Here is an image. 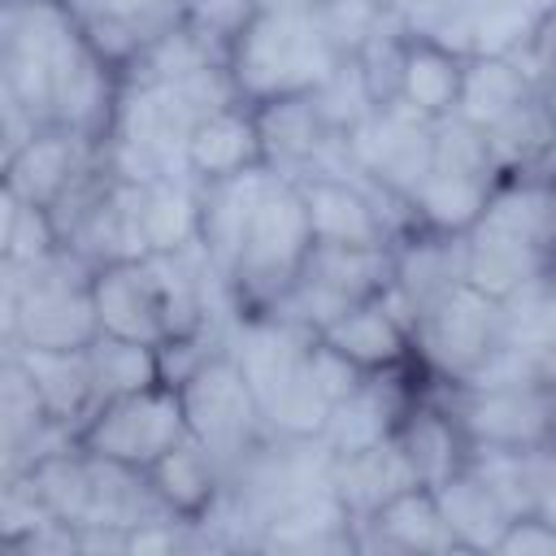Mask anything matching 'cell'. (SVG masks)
<instances>
[{"mask_svg":"<svg viewBox=\"0 0 556 556\" xmlns=\"http://www.w3.org/2000/svg\"><path fill=\"white\" fill-rule=\"evenodd\" d=\"M539 91H543V83L517 56L473 52V56H465V83H460L456 117H465L478 130H491L504 117H513L526 100H534Z\"/></svg>","mask_w":556,"mask_h":556,"instance_id":"27","label":"cell"},{"mask_svg":"<svg viewBox=\"0 0 556 556\" xmlns=\"http://www.w3.org/2000/svg\"><path fill=\"white\" fill-rule=\"evenodd\" d=\"M348 148H352V169L356 174H365L369 182H378L382 191L404 200L417 187V178L430 169L434 122L413 113L408 104L391 100V104H378L348 135Z\"/></svg>","mask_w":556,"mask_h":556,"instance_id":"12","label":"cell"},{"mask_svg":"<svg viewBox=\"0 0 556 556\" xmlns=\"http://www.w3.org/2000/svg\"><path fill=\"white\" fill-rule=\"evenodd\" d=\"M395 278V243L391 248H334V243H313L295 287L274 304L278 313L313 326L317 334L343 317L352 304L374 300L391 287Z\"/></svg>","mask_w":556,"mask_h":556,"instance_id":"11","label":"cell"},{"mask_svg":"<svg viewBox=\"0 0 556 556\" xmlns=\"http://www.w3.org/2000/svg\"><path fill=\"white\" fill-rule=\"evenodd\" d=\"M139 235L148 252H182L200 243V182L178 178H143L139 182Z\"/></svg>","mask_w":556,"mask_h":556,"instance_id":"29","label":"cell"},{"mask_svg":"<svg viewBox=\"0 0 556 556\" xmlns=\"http://www.w3.org/2000/svg\"><path fill=\"white\" fill-rule=\"evenodd\" d=\"M534 513H539V517H547V521H552V530H556V482L543 491V500H539V508H534Z\"/></svg>","mask_w":556,"mask_h":556,"instance_id":"34","label":"cell"},{"mask_svg":"<svg viewBox=\"0 0 556 556\" xmlns=\"http://www.w3.org/2000/svg\"><path fill=\"white\" fill-rule=\"evenodd\" d=\"M187 408L174 382H152L130 395L104 400L91 421L78 430V443L96 456H109L130 469H152L178 439H187Z\"/></svg>","mask_w":556,"mask_h":556,"instance_id":"10","label":"cell"},{"mask_svg":"<svg viewBox=\"0 0 556 556\" xmlns=\"http://www.w3.org/2000/svg\"><path fill=\"white\" fill-rule=\"evenodd\" d=\"M87 43L126 74L148 43L178 30L187 17V0H70Z\"/></svg>","mask_w":556,"mask_h":556,"instance_id":"16","label":"cell"},{"mask_svg":"<svg viewBox=\"0 0 556 556\" xmlns=\"http://www.w3.org/2000/svg\"><path fill=\"white\" fill-rule=\"evenodd\" d=\"M4 352H13L22 361L26 378L35 382V391L48 408V417L78 439V430L100 408L87 348H4Z\"/></svg>","mask_w":556,"mask_h":556,"instance_id":"21","label":"cell"},{"mask_svg":"<svg viewBox=\"0 0 556 556\" xmlns=\"http://www.w3.org/2000/svg\"><path fill=\"white\" fill-rule=\"evenodd\" d=\"M321 339L339 348L348 361H356L365 374L413 365V313L400 304V295L387 287L374 300L352 304L343 317H334Z\"/></svg>","mask_w":556,"mask_h":556,"instance_id":"17","label":"cell"},{"mask_svg":"<svg viewBox=\"0 0 556 556\" xmlns=\"http://www.w3.org/2000/svg\"><path fill=\"white\" fill-rule=\"evenodd\" d=\"M356 552H456L430 486H408L356 521Z\"/></svg>","mask_w":556,"mask_h":556,"instance_id":"22","label":"cell"},{"mask_svg":"<svg viewBox=\"0 0 556 556\" xmlns=\"http://www.w3.org/2000/svg\"><path fill=\"white\" fill-rule=\"evenodd\" d=\"M456 287H465V235H439V230L413 226L395 239L391 291L413 313V321Z\"/></svg>","mask_w":556,"mask_h":556,"instance_id":"19","label":"cell"},{"mask_svg":"<svg viewBox=\"0 0 556 556\" xmlns=\"http://www.w3.org/2000/svg\"><path fill=\"white\" fill-rule=\"evenodd\" d=\"M430 491L439 500V513H443V526H447L456 552H495L500 547V539L513 521V508L473 465L456 469L452 478H443Z\"/></svg>","mask_w":556,"mask_h":556,"instance_id":"23","label":"cell"},{"mask_svg":"<svg viewBox=\"0 0 556 556\" xmlns=\"http://www.w3.org/2000/svg\"><path fill=\"white\" fill-rule=\"evenodd\" d=\"M74 443V434L65 426H56L35 391V382L26 378L22 361L13 352H4L0 365V452H4V478L26 473L35 460H43L48 452Z\"/></svg>","mask_w":556,"mask_h":556,"instance_id":"18","label":"cell"},{"mask_svg":"<svg viewBox=\"0 0 556 556\" xmlns=\"http://www.w3.org/2000/svg\"><path fill=\"white\" fill-rule=\"evenodd\" d=\"M91 295H96L100 334L135 339V343H152V348H165L174 339L165 295H161V282H156L148 256L96 265Z\"/></svg>","mask_w":556,"mask_h":556,"instance_id":"14","label":"cell"},{"mask_svg":"<svg viewBox=\"0 0 556 556\" xmlns=\"http://www.w3.org/2000/svg\"><path fill=\"white\" fill-rule=\"evenodd\" d=\"M87 361H91V382H96V400H117L130 395L139 387H152L165 378L161 365V348L152 343H135V339H113V334H96L87 343Z\"/></svg>","mask_w":556,"mask_h":556,"instance_id":"30","label":"cell"},{"mask_svg":"<svg viewBox=\"0 0 556 556\" xmlns=\"http://www.w3.org/2000/svg\"><path fill=\"white\" fill-rule=\"evenodd\" d=\"M261 165H265V143H261V122L252 104L239 100L195 122L187 139V174L195 182H222Z\"/></svg>","mask_w":556,"mask_h":556,"instance_id":"20","label":"cell"},{"mask_svg":"<svg viewBox=\"0 0 556 556\" xmlns=\"http://www.w3.org/2000/svg\"><path fill=\"white\" fill-rule=\"evenodd\" d=\"M109 152V139H87L61 126H43L17 152L4 156V187L30 204L52 208L83 174H91Z\"/></svg>","mask_w":556,"mask_h":556,"instance_id":"15","label":"cell"},{"mask_svg":"<svg viewBox=\"0 0 556 556\" xmlns=\"http://www.w3.org/2000/svg\"><path fill=\"white\" fill-rule=\"evenodd\" d=\"M4 200V222H0V261L9 265H30L43 261L61 248V230L52 222V213L43 204H30L22 195H13L9 187L0 191Z\"/></svg>","mask_w":556,"mask_h":556,"instance_id":"31","label":"cell"},{"mask_svg":"<svg viewBox=\"0 0 556 556\" xmlns=\"http://www.w3.org/2000/svg\"><path fill=\"white\" fill-rule=\"evenodd\" d=\"M552 456H556V443H552Z\"/></svg>","mask_w":556,"mask_h":556,"instance_id":"37","label":"cell"},{"mask_svg":"<svg viewBox=\"0 0 556 556\" xmlns=\"http://www.w3.org/2000/svg\"><path fill=\"white\" fill-rule=\"evenodd\" d=\"M226 104H239L226 65H208L178 83H122L109 130V161L117 165V174L139 182L178 178L187 174V139L195 122Z\"/></svg>","mask_w":556,"mask_h":556,"instance_id":"2","label":"cell"},{"mask_svg":"<svg viewBox=\"0 0 556 556\" xmlns=\"http://www.w3.org/2000/svg\"><path fill=\"white\" fill-rule=\"evenodd\" d=\"M500 165L486 148V135L478 126H469L465 117H443L434 122V156L430 169L417 178V187L404 195L408 217L417 230H439V235H465L495 182H500Z\"/></svg>","mask_w":556,"mask_h":556,"instance_id":"6","label":"cell"},{"mask_svg":"<svg viewBox=\"0 0 556 556\" xmlns=\"http://www.w3.org/2000/svg\"><path fill=\"white\" fill-rule=\"evenodd\" d=\"M395 443L404 447L421 486H439L443 478H452L456 469L469 465V443H465L456 417L434 400L430 387H421V395L404 413V421L395 430Z\"/></svg>","mask_w":556,"mask_h":556,"instance_id":"25","label":"cell"},{"mask_svg":"<svg viewBox=\"0 0 556 556\" xmlns=\"http://www.w3.org/2000/svg\"><path fill=\"white\" fill-rule=\"evenodd\" d=\"M256 13H261V0H187L182 26H191L195 35H204L213 48H222L230 56L235 39L248 30V22Z\"/></svg>","mask_w":556,"mask_h":556,"instance_id":"32","label":"cell"},{"mask_svg":"<svg viewBox=\"0 0 556 556\" xmlns=\"http://www.w3.org/2000/svg\"><path fill=\"white\" fill-rule=\"evenodd\" d=\"M469 452H539L556 443V387L547 382H430Z\"/></svg>","mask_w":556,"mask_h":556,"instance_id":"7","label":"cell"},{"mask_svg":"<svg viewBox=\"0 0 556 556\" xmlns=\"http://www.w3.org/2000/svg\"><path fill=\"white\" fill-rule=\"evenodd\" d=\"M543 100H547V109H552V117H556V74L543 83Z\"/></svg>","mask_w":556,"mask_h":556,"instance_id":"35","label":"cell"},{"mask_svg":"<svg viewBox=\"0 0 556 556\" xmlns=\"http://www.w3.org/2000/svg\"><path fill=\"white\" fill-rule=\"evenodd\" d=\"M413 374H417V361L413 365H400V369L365 374V382L330 408L317 443L330 456H352V452H365L374 443L395 439L404 413L413 408V400L426 387V374H421V382H413Z\"/></svg>","mask_w":556,"mask_h":556,"instance_id":"13","label":"cell"},{"mask_svg":"<svg viewBox=\"0 0 556 556\" xmlns=\"http://www.w3.org/2000/svg\"><path fill=\"white\" fill-rule=\"evenodd\" d=\"M313 243L317 239H313V222H308L300 182L269 169V178L248 213L230 274H226V295H230L235 313L274 308L295 287Z\"/></svg>","mask_w":556,"mask_h":556,"instance_id":"5","label":"cell"},{"mask_svg":"<svg viewBox=\"0 0 556 556\" xmlns=\"http://www.w3.org/2000/svg\"><path fill=\"white\" fill-rule=\"evenodd\" d=\"M460 83H465V56L439 39L413 35L404 43V65H400V91L395 100L408 104L413 113L443 122L460 104Z\"/></svg>","mask_w":556,"mask_h":556,"instance_id":"28","label":"cell"},{"mask_svg":"<svg viewBox=\"0 0 556 556\" xmlns=\"http://www.w3.org/2000/svg\"><path fill=\"white\" fill-rule=\"evenodd\" d=\"M122 74L87 43L70 0H0V100L35 126L109 139Z\"/></svg>","mask_w":556,"mask_h":556,"instance_id":"1","label":"cell"},{"mask_svg":"<svg viewBox=\"0 0 556 556\" xmlns=\"http://www.w3.org/2000/svg\"><path fill=\"white\" fill-rule=\"evenodd\" d=\"M330 486L343 500L348 517L361 521V517L378 513L387 500H395L400 491L421 486V482H417L404 447L395 439H387V443H374L352 456H330Z\"/></svg>","mask_w":556,"mask_h":556,"instance_id":"26","label":"cell"},{"mask_svg":"<svg viewBox=\"0 0 556 556\" xmlns=\"http://www.w3.org/2000/svg\"><path fill=\"white\" fill-rule=\"evenodd\" d=\"M178 395L187 408V430L226 465V473L269 434L261 404H256V391L243 378L230 348H217L213 356H204L178 382Z\"/></svg>","mask_w":556,"mask_h":556,"instance_id":"9","label":"cell"},{"mask_svg":"<svg viewBox=\"0 0 556 556\" xmlns=\"http://www.w3.org/2000/svg\"><path fill=\"white\" fill-rule=\"evenodd\" d=\"M352 56L334 39L321 4H261L230 48V78L243 104H274L313 96L339 61Z\"/></svg>","mask_w":556,"mask_h":556,"instance_id":"3","label":"cell"},{"mask_svg":"<svg viewBox=\"0 0 556 556\" xmlns=\"http://www.w3.org/2000/svg\"><path fill=\"white\" fill-rule=\"evenodd\" d=\"M148 482L174 517L204 521L226 491V465L195 434H187L148 469Z\"/></svg>","mask_w":556,"mask_h":556,"instance_id":"24","label":"cell"},{"mask_svg":"<svg viewBox=\"0 0 556 556\" xmlns=\"http://www.w3.org/2000/svg\"><path fill=\"white\" fill-rule=\"evenodd\" d=\"M547 174H552V187H556V169H547Z\"/></svg>","mask_w":556,"mask_h":556,"instance_id":"36","label":"cell"},{"mask_svg":"<svg viewBox=\"0 0 556 556\" xmlns=\"http://www.w3.org/2000/svg\"><path fill=\"white\" fill-rule=\"evenodd\" d=\"M508 339L504 300L456 287L413 321V361L430 382H473Z\"/></svg>","mask_w":556,"mask_h":556,"instance_id":"8","label":"cell"},{"mask_svg":"<svg viewBox=\"0 0 556 556\" xmlns=\"http://www.w3.org/2000/svg\"><path fill=\"white\" fill-rule=\"evenodd\" d=\"M495 552L500 556H556V530H552L547 517L521 513V517L508 521V530H504Z\"/></svg>","mask_w":556,"mask_h":556,"instance_id":"33","label":"cell"},{"mask_svg":"<svg viewBox=\"0 0 556 556\" xmlns=\"http://www.w3.org/2000/svg\"><path fill=\"white\" fill-rule=\"evenodd\" d=\"M91 274L96 265L70 248L30 265L0 261L4 348H87L100 334Z\"/></svg>","mask_w":556,"mask_h":556,"instance_id":"4","label":"cell"}]
</instances>
